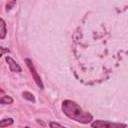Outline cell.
<instances>
[{
    "label": "cell",
    "instance_id": "obj_1",
    "mask_svg": "<svg viewBox=\"0 0 128 128\" xmlns=\"http://www.w3.org/2000/svg\"><path fill=\"white\" fill-rule=\"evenodd\" d=\"M62 111L64 114L72 120L77 122L87 124L90 123L93 119V116L89 113L84 111L76 102L72 100H64L62 103Z\"/></svg>",
    "mask_w": 128,
    "mask_h": 128
},
{
    "label": "cell",
    "instance_id": "obj_2",
    "mask_svg": "<svg viewBox=\"0 0 128 128\" xmlns=\"http://www.w3.org/2000/svg\"><path fill=\"white\" fill-rule=\"evenodd\" d=\"M92 128H126V124L115 123L105 120H95L91 123Z\"/></svg>",
    "mask_w": 128,
    "mask_h": 128
},
{
    "label": "cell",
    "instance_id": "obj_3",
    "mask_svg": "<svg viewBox=\"0 0 128 128\" xmlns=\"http://www.w3.org/2000/svg\"><path fill=\"white\" fill-rule=\"evenodd\" d=\"M25 61H26V64H27V66H28V68H29V70H30V72H31V75H32V77H33L34 81L36 82V84L38 85V87H39V88L43 89V88H44V86H43L42 80H41V78H40L39 74L37 73V71H36V69H35V67H34V65H33V63H32V61H31L30 59H26Z\"/></svg>",
    "mask_w": 128,
    "mask_h": 128
},
{
    "label": "cell",
    "instance_id": "obj_4",
    "mask_svg": "<svg viewBox=\"0 0 128 128\" xmlns=\"http://www.w3.org/2000/svg\"><path fill=\"white\" fill-rule=\"evenodd\" d=\"M5 60L6 62L8 63V66H9V69L12 71V72H21L22 69L20 67V65L10 56H6L5 57Z\"/></svg>",
    "mask_w": 128,
    "mask_h": 128
},
{
    "label": "cell",
    "instance_id": "obj_5",
    "mask_svg": "<svg viewBox=\"0 0 128 128\" xmlns=\"http://www.w3.org/2000/svg\"><path fill=\"white\" fill-rule=\"evenodd\" d=\"M6 24L4 22V20L1 18L0 19V38L1 39H4L5 35H6Z\"/></svg>",
    "mask_w": 128,
    "mask_h": 128
},
{
    "label": "cell",
    "instance_id": "obj_6",
    "mask_svg": "<svg viewBox=\"0 0 128 128\" xmlns=\"http://www.w3.org/2000/svg\"><path fill=\"white\" fill-rule=\"evenodd\" d=\"M12 124H13V119L12 118H6V119H2L0 121V127L1 128L9 126V125H12Z\"/></svg>",
    "mask_w": 128,
    "mask_h": 128
},
{
    "label": "cell",
    "instance_id": "obj_7",
    "mask_svg": "<svg viewBox=\"0 0 128 128\" xmlns=\"http://www.w3.org/2000/svg\"><path fill=\"white\" fill-rule=\"evenodd\" d=\"M1 104H12L13 103V99L10 97V96H2L1 97V100H0Z\"/></svg>",
    "mask_w": 128,
    "mask_h": 128
},
{
    "label": "cell",
    "instance_id": "obj_8",
    "mask_svg": "<svg viewBox=\"0 0 128 128\" xmlns=\"http://www.w3.org/2000/svg\"><path fill=\"white\" fill-rule=\"evenodd\" d=\"M22 95H23V97H24L25 99H27V100H29V101H31V102H35V98H34L33 94H31L30 92L25 91V92H23Z\"/></svg>",
    "mask_w": 128,
    "mask_h": 128
},
{
    "label": "cell",
    "instance_id": "obj_9",
    "mask_svg": "<svg viewBox=\"0 0 128 128\" xmlns=\"http://www.w3.org/2000/svg\"><path fill=\"white\" fill-rule=\"evenodd\" d=\"M49 126H50V128H66V127H64V126H62V125H60L59 123L54 122V121H51V122L49 123Z\"/></svg>",
    "mask_w": 128,
    "mask_h": 128
},
{
    "label": "cell",
    "instance_id": "obj_10",
    "mask_svg": "<svg viewBox=\"0 0 128 128\" xmlns=\"http://www.w3.org/2000/svg\"><path fill=\"white\" fill-rule=\"evenodd\" d=\"M15 4H16V1L8 2V3H7V5H6V7H7V8H6V10H10V9H11V7H12V6H14Z\"/></svg>",
    "mask_w": 128,
    "mask_h": 128
},
{
    "label": "cell",
    "instance_id": "obj_11",
    "mask_svg": "<svg viewBox=\"0 0 128 128\" xmlns=\"http://www.w3.org/2000/svg\"><path fill=\"white\" fill-rule=\"evenodd\" d=\"M0 49H1V56H3V55H4V53H5V52H7V53H8V52H9V50H8V49H7V50H6V49H5V48H4V47H1V48H0Z\"/></svg>",
    "mask_w": 128,
    "mask_h": 128
},
{
    "label": "cell",
    "instance_id": "obj_12",
    "mask_svg": "<svg viewBox=\"0 0 128 128\" xmlns=\"http://www.w3.org/2000/svg\"><path fill=\"white\" fill-rule=\"evenodd\" d=\"M25 128H30V127H28V126H27V127H25Z\"/></svg>",
    "mask_w": 128,
    "mask_h": 128
}]
</instances>
